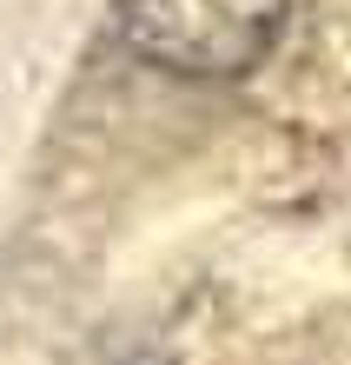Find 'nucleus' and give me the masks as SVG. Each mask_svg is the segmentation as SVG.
Returning a JSON list of instances; mask_svg holds the SVG:
<instances>
[{
  "label": "nucleus",
  "instance_id": "nucleus-1",
  "mask_svg": "<svg viewBox=\"0 0 351 365\" xmlns=\"http://www.w3.org/2000/svg\"><path fill=\"white\" fill-rule=\"evenodd\" d=\"M292 0H113V27L140 60L179 80H246L285 40Z\"/></svg>",
  "mask_w": 351,
  "mask_h": 365
},
{
  "label": "nucleus",
  "instance_id": "nucleus-2",
  "mask_svg": "<svg viewBox=\"0 0 351 365\" xmlns=\"http://www.w3.org/2000/svg\"><path fill=\"white\" fill-rule=\"evenodd\" d=\"M120 365H166V359H120Z\"/></svg>",
  "mask_w": 351,
  "mask_h": 365
}]
</instances>
